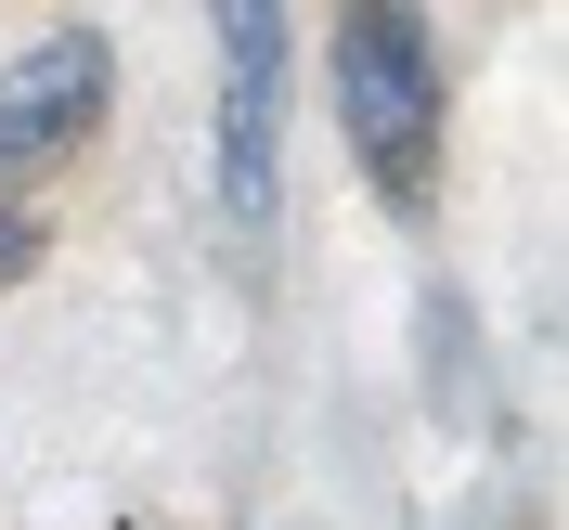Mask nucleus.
Wrapping results in <instances>:
<instances>
[{"label": "nucleus", "mask_w": 569, "mask_h": 530, "mask_svg": "<svg viewBox=\"0 0 569 530\" xmlns=\"http://www.w3.org/2000/svg\"><path fill=\"white\" fill-rule=\"evenodd\" d=\"M337 130L401 220L440 194V39L427 0H337Z\"/></svg>", "instance_id": "f257e3e1"}, {"label": "nucleus", "mask_w": 569, "mask_h": 530, "mask_svg": "<svg viewBox=\"0 0 569 530\" xmlns=\"http://www.w3.org/2000/svg\"><path fill=\"white\" fill-rule=\"evenodd\" d=\"M104 91H117V52H104V27H39L13 66H0V181H27V169H52L78 130H104Z\"/></svg>", "instance_id": "f03ea898"}, {"label": "nucleus", "mask_w": 569, "mask_h": 530, "mask_svg": "<svg viewBox=\"0 0 569 530\" xmlns=\"http://www.w3.org/2000/svg\"><path fill=\"white\" fill-rule=\"evenodd\" d=\"M220 66H284V0H208Z\"/></svg>", "instance_id": "7ed1b4c3"}, {"label": "nucleus", "mask_w": 569, "mask_h": 530, "mask_svg": "<svg viewBox=\"0 0 569 530\" xmlns=\"http://www.w3.org/2000/svg\"><path fill=\"white\" fill-rule=\"evenodd\" d=\"M27 272H39V220L0 208V284H27Z\"/></svg>", "instance_id": "20e7f679"}]
</instances>
